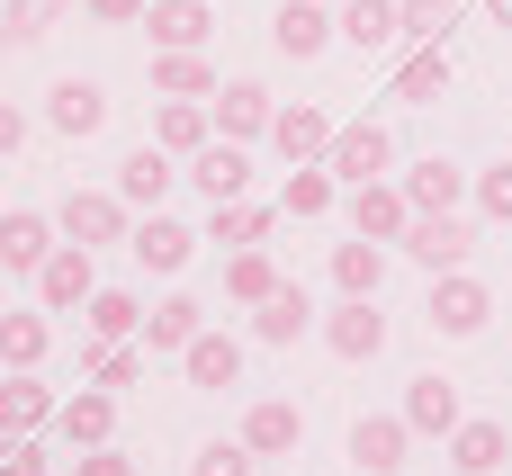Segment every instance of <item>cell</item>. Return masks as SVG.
Returning a JSON list of instances; mask_svg holds the SVG:
<instances>
[{
	"label": "cell",
	"mask_w": 512,
	"mask_h": 476,
	"mask_svg": "<svg viewBox=\"0 0 512 476\" xmlns=\"http://www.w3.org/2000/svg\"><path fill=\"white\" fill-rule=\"evenodd\" d=\"M423 324H432L441 342H477V333L495 324V288H486V279H468V270H441V279H432Z\"/></svg>",
	"instance_id": "1"
},
{
	"label": "cell",
	"mask_w": 512,
	"mask_h": 476,
	"mask_svg": "<svg viewBox=\"0 0 512 476\" xmlns=\"http://www.w3.org/2000/svg\"><path fill=\"white\" fill-rule=\"evenodd\" d=\"M54 225H63V243H90V252H99V243H126V234H135V207H126L117 189H72V198L54 207Z\"/></svg>",
	"instance_id": "2"
},
{
	"label": "cell",
	"mask_w": 512,
	"mask_h": 476,
	"mask_svg": "<svg viewBox=\"0 0 512 476\" xmlns=\"http://www.w3.org/2000/svg\"><path fill=\"white\" fill-rule=\"evenodd\" d=\"M198 243H207V234H198V225H180V216H162V207H153V216H135V234H126L135 270H153V279H180V270L198 261Z\"/></svg>",
	"instance_id": "3"
},
{
	"label": "cell",
	"mask_w": 512,
	"mask_h": 476,
	"mask_svg": "<svg viewBox=\"0 0 512 476\" xmlns=\"http://www.w3.org/2000/svg\"><path fill=\"white\" fill-rule=\"evenodd\" d=\"M387 162H396V135H387L378 117H360V126H333V153H324V171H333L342 189H360V180H387Z\"/></svg>",
	"instance_id": "4"
},
{
	"label": "cell",
	"mask_w": 512,
	"mask_h": 476,
	"mask_svg": "<svg viewBox=\"0 0 512 476\" xmlns=\"http://www.w3.org/2000/svg\"><path fill=\"white\" fill-rule=\"evenodd\" d=\"M90 297H99V261H90V243H54L45 270H36V306H45V315H72V306H90Z\"/></svg>",
	"instance_id": "5"
},
{
	"label": "cell",
	"mask_w": 512,
	"mask_h": 476,
	"mask_svg": "<svg viewBox=\"0 0 512 476\" xmlns=\"http://www.w3.org/2000/svg\"><path fill=\"white\" fill-rule=\"evenodd\" d=\"M396 252H414V261H423V270L441 279V270H468V252H477V225H468L459 207H450V216H414Z\"/></svg>",
	"instance_id": "6"
},
{
	"label": "cell",
	"mask_w": 512,
	"mask_h": 476,
	"mask_svg": "<svg viewBox=\"0 0 512 476\" xmlns=\"http://www.w3.org/2000/svg\"><path fill=\"white\" fill-rule=\"evenodd\" d=\"M405 225H414L405 180H360V189H351V234H369V243H405Z\"/></svg>",
	"instance_id": "7"
},
{
	"label": "cell",
	"mask_w": 512,
	"mask_h": 476,
	"mask_svg": "<svg viewBox=\"0 0 512 476\" xmlns=\"http://www.w3.org/2000/svg\"><path fill=\"white\" fill-rule=\"evenodd\" d=\"M324 351H333V360H378V351H387V315H378V297H342V306L324 315Z\"/></svg>",
	"instance_id": "8"
},
{
	"label": "cell",
	"mask_w": 512,
	"mask_h": 476,
	"mask_svg": "<svg viewBox=\"0 0 512 476\" xmlns=\"http://www.w3.org/2000/svg\"><path fill=\"white\" fill-rule=\"evenodd\" d=\"M54 432H63V450H108V441H117V387L63 396V405H54Z\"/></svg>",
	"instance_id": "9"
},
{
	"label": "cell",
	"mask_w": 512,
	"mask_h": 476,
	"mask_svg": "<svg viewBox=\"0 0 512 476\" xmlns=\"http://www.w3.org/2000/svg\"><path fill=\"white\" fill-rule=\"evenodd\" d=\"M405 450H414V423H405V414H360V423H351V468L360 476H396Z\"/></svg>",
	"instance_id": "10"
},
{
	"label": "cell",
	"mask_w": 512,
	"mask_h": 476,
	"mask_svg": "<svg viewBox=\"0 0 512 476\" xmlns=\"http://www.w3.org/2000/svg\"><path fill=\"white\" fill-rule=\"evenodd\" d=\"M333 36H342V18H333L324 0H288V9L270 18V45H279L288 63H315V54L333 45Z\"/></svg>",
	"instance_id": "11"
},
{
	"label": "cell",
	"mask_w": 512,
	"mask_h": 476,
	"mask_svg": "<svg viewBox=\"0 0 512 476\" xmlns=\"http://www.w3.org/2000/svg\"><path fill=\"white\" fill-rule=\"evenodd\" d=\"M171 180H189V171H180V153H162V144H135V153L117 162V198H126V207H144V216L171 198Z\"/></svg>",
	"instance_id": "12"
},
{
	"label": "cell",
	"mask_w": 512,
	"mask_h": 476,
	"mask_svg": "<svg viewBox=\"0 0 512 476\" xmlns=\"http://www.w3.org/2000/svg\"><path fill=\"white\" fill-rule=\"evenodd\" d=\"M405 423H414V441H450L459 423H468V405H459V378H414L405 387Z\"/></svg>",
	"instance_id": "13"
},
{
	"label": "cell",
	"mask_w": 512,
	"mask_h": 476,
	"mask_svg": "<svg viewBox=\"0 0 512 476\" xmlns=\"http://www.w3.org/2000/svg\"><path fill=\"white\" fill-rule=\"evenodd\" d=\"M207 117H216V135H234V144H252V135H270V117H279V99H270L261 81H225V90L207 99Z\"/></svg>",
	"instance_id": "14"
},
{
	"label": "cell",
	"mask_w": 512,
	"mask_h": 476,
	"mask_svg": "<svg viewBox=\"0 0 512 476\" xmlns=\"http://www.w3.org/2000/svg\"><path fill=\"white\" fill-rule=\"evenodd\" d=\"M189 189H198L207 207H216V198H243V189H252V162H243V144H234V135L198 144V153H189Z\"/></svg>",
	"instance_id": "15"
},
{
	"label": "cell",
	"mask_w": 512,
	"mask_h": 476,
	"mask_svg": "<svg viewBox=\"0 0 512 476\" xmlns=\"http://www.w3.org/2000/svg\"><path fill=\"white\" fill-rule=\"evenodd\" d=\"M180 378H189V387H207V396L243 387V342H234V333H198V342L180 351Z\"/></svg>",
	"instance_id": "16"
},
{
	"label": "cell",
	"mask_w": 512,
	"mask_h": 476,
	"mask_svg": "<svg viewBox=\"0 0 512 476\" xmlns=\"http://www.w3.org/2000/svg\"><path fill=\"white\" fill-rule=\"evenodd\" d=\"M243 441H252L261 459H288V450L306 441V405H297V396H261V405L243 414Z\"/></svg>",
	"instance_id": "17"
},
{
	"label": "cell",
	"mask_w": 512,
	"mask_h": 476,
	"mask_svg": "<svg viewBox=\"0 0 512 476\" xmlns=\"http://www.w3.org/2000/svg\"><path fill=\"white\" fill-rule=\"evenodd\" d=\"M45 126L54 135H99L108 126V90L99 81H54L45 90Z\"/></svg>",
	"instance_id": "18"
},
{
	"label": "cell",
	"mask_w": 512,
	"mask_h": 476,
	"mask_svg": "<svg viewBox=\"0 0 512 476\" xmlns=\"http://www.w3.org/2000/svg\"><path fill=\"white\" fill-rule=\"evenodd\" d=\"M270 144H279V162H324V153H333V117L297 99V108L270 117Z\"/></svg>",
	"instance_id": "19"
},
{
	"label": "cell",
	"mask_w": 512,
	"mask_h": 476,
	"mask_svg": "<svg viewBox=\"0 0 512 476\" xmlns=\"http://www.w3.org/2000/svg\"><path fill=\"white\" fill-rule=\"evenodd\" d=\"M468 189H477V171H459V162H441V153L405 171V198H414V216H450Z\"/></svg>",
	"instance_id": "20"
},
{
	"label": "cell",
	"mask_w": 512,
	"mask_h": 476,
	"mask_svg": "<svg viewBox=\"0 0 512 476\" xmlns=\"http://www.w3.org/2000/svg\"><path fill=\"white\" fill-rule=\"evenodd\" d=\"M54 423V396L36 387V369H9L0 378V441H27V432H45Z\"/></svg>",
	"instance_id": "21"
},
{
	"label": "cell",
	"mask_w": 512,
	"mask_h": 476,
	"mask_svg": "<svg viewBox=\"0 0 512 476\" xmlns=\"http://www.w3.org/2000/svg\"><path fill=\"white\" fill-rule=\"evenodd\" d=\"M270 225H279L270 207H252V198H216L198 234H207V243H225V252H252V243H270Z\"/></svg>",
	"instance_id": "22"
},
{
	"label": "cell",
	"mask_w": 512,
	"mask_h": 476,
	"mask_svg": "<svg viewBox=\"0 0 512 476\" xmlns=\"http://www.w3.org/2000/svg\"><path fill=\"white\" fill-rule=\"evenodd\" d=\"M306 324H315V306H306V288H297V279H288L279 297H261V306H252V342H270V351L306 342Z\"/></svg>",
	"instance_id": "23"
},
{
	"label": "cell",
	"mask_w": 512,
	"mask_h": 476,
	"mask_svg": "<svg viewBox=\"0 0 512 476\" xmlns=\"http://www.w3.org/2000/svg\"><path fill=\"white\" fill-rule=\"evenodd\" d=\"M54 243H63V225H54V216H27V207H18V216H0V261H9V270H27V279L45 270V252H54Z\"/></svg>",
	"instance_id": "24"
},
{
	"label": "cell",
	"mask_w": 512,
	"mask_h": 476,
	"mask_svg": "<svg viewBox=\"0 0 512 476\" xmlns=\"http://www.w3.org/2000/svg\"><path fill=\"white\" fill-rule=\"evenodd\" d=\"M450 468L459 476H504L512 468V432L504 423H459L450 432Z\"/></svg>",
	"instance_id": "25"
},
{
	"label": "cell",
	"mask_w": 512,
	"mask_h": 476,
	"mask_svg": "<svg viewBox=\"0 0 512 476\" xmlns=\"http://www.w3.org/2000/svg\"><path fill=\"white\" fill-rule=\"evenodd\" d=\"M153 90H162V99H216V72H207V54H189V45H153Z\"/></svg>",
	"instance_id": "26"
},
{
	"label": "cell",
	"mask_w": 512,
	"mask_h": 476,
	"mask_svg": "<svg viewBox=\"0 0 512 476\" xmlns=\"http://www.w3.org/2000/svg\"><path fill=\"white\" fill-rule=\"evenodd\" d=\"M333 288H342V297H378V288H387V243H369V234L333 243Z\"/></svg>",
	"instance_id": "27"
},
{
	"label": "cell",
	"mask_w": 512,
	"mask_h": 476,
	"mask_svg": "<svg viewBox=\"0 0 512 476\" xmlns=\"http://www.w3.org/2000/svg\"><path fill=\"white\" fill-rule=\"evenodd\" d=\"M198 333H207V306H198V297H162V306L144 315V351H171V360H180Z\"/></svg>",
	"instance_id": "28"
},
{
	"label": "cell",
	"mask_w": 512,
	"mask_h": 476,
	"mask_svg": "<svg viewBox=\"0 0 512 476\" xmlns=\"http://www.w3.org/2000/svg\"><path fill=\"white\" fill-rule=\"evenodd\" d=\"M333 18H342V45H360V54H387V45L405 36V18H396V0H342Z\"/></svg>",
	"instance_id": "29"
},
{
	"label": "cell",
	"mask_w": 512,
	"mask_h": 476,
	"mask_svg": "<svg viewBox=\"0 0 512 476\" xmlns=\"http://www.w3.org/2000/svg\"><path fill=\"white\" fill-rule=\"evenodd\" d=\"M144 27H153V45H207V27H216V0H153L144 9Z\"/></svg>",
	"instance_id": "30"
},
{
	"label": "cell",
	"mask_w": 512,
	"mask_h": 476,
	"mask_svg": "<svg viewBox=\"0 0 512 476\" xmlns=\"http://www.w3.org/2000/svg\"><path fill=\"white\" fill-rule=\"evenodd\" d=\"M153 144H162V153H198V144H216V117H207L198 99H162V108H153Z\"/></svg>",
	"instance_id": "31"
},
{
	"label": "cell",
	"mask_w": 512,
	"mask_h": 476,
	"mask_svg": "<svg viewBox=\"0 0 512 476\" xmlns=\"http://www.w3.org/2000/svg\"><path fill=\"white\" fill-rule=\"evenodd\" d=\"M333 198H342V180H333L324 162H288V189H279V207H288L297 225H315V216H333Z\"/></svg>",
	"instance_id": "32"
},
{
	"label": "cell",
	"mask_w": 512,
	"mask_h": 476,
	"mask_svg": "<svg viewBox=\"0 0 512 476\" xmlns=\"http://www.w3.org/2000/svg\"><path fill=\"white\" fill-rule=\"evenodd\" d=\"M279 288H288V279H279V261H270L261 243H252V252H225V297H234V306H261V297H279Z\"/></svg>",
	"instance_id": "33"
},
{
	"label": "cell",
	"mask_w": 512,
	"mask_h": 476,
	"mask_svg": "<svg viewBox=\"0 0 512 476\" xmlns=\"http://www.w3.org/2000/svg\"><path fill=\"white\" fill-rule=\"evenodd\" d=\"M81 324H90V342H144V306H135L126 288H99V297L81 306Z\"/></svg>",
	"instance_id": "34"
},
{
	"label": "cell",
	"mask_w": 512,
	"mask_h": 476,
	"mask_svg": "<svg viewBox=\"0 0 512 476\" xmlns=\"http://www.w3.org/2000/svg\"><path fill=\"white\" fill-rule=\"evenodd\" d=\"M45 351H54L45 306H36V315H0V369H45Z\"/></svg>",
	"instance_id": "35"
},
{
	"label": "cell",
	"mask_w": 512,
	"mask_h": 476,
	"mask_svg": "<svg viewBox=\"0 0 512 476\" xmlns=\"http://www.w3.org/2000/svg\"><path fill=\"white\" fill-rule=\"evenodd\" d=\"M441 90H450V45H414V54H405V72H396V99H414V108H423V99H441Z\"/></svg>",
	"instance_id": "36"
},
{
	"label": "cell",
	"mask_w": 512,
	"mask_h": 476,
	"mask_svg": "<svg viewBox=\"0 0 512 476\" xmlns=\"http://www.w3.org/2000/svg\"><path fill=\"white\" fill-rule=\"evenodd\" d=\"M144 342H90V387H135L144 378Z\"/></svg>",
	"instance_id": "37"
},
{
	"label": "cell",
	"mask_w": 512,
	"mask_h": 476,
	"mask_svg": "<svg viewBox=\"0 0 512 476\" xmlns=\"http://www.w3.org/2000/svg\"><path fill=\"white\" fill-rule=\"evenodd\" d=\"M396 18H405V45H441L450 18H459V0H396Z\"/></svg>",
	"instance_id": "38"
},
{
	"label": "cell",
	"mask_w": 512,
	"mask_h": 476,
	"mask_svg": "<svg viewBox=\"0 0 512 476\" xmlns=\"http://www.w3.org/2000/svg\"><path fill=\"white\" fill-rule=\"evenodd\" d=\"M252 468H261V450H252L243 432H234V441H207V450L189 459V476H252Z\"/></svg>",
	"instance_id": "39"
},
{
	"label": "cell",
	"mask_w": 512,
	"mask_h": 476,
	"mask_svg": "<svg viewBox=\"0 0 512 476\" xmlns=\"http://www.w3.org/2000/svg\"><path fill=\"white\" fill-rule=\"evenodd\" d=\"M477 216H495V225H512V162H495V171H477Z\"/></svg>",
	"instance_id": "40"
},
{
	"label": "cell",
	"mask_w": 512,
	"mask_h": 476,
	"mask_svg": "<svg viewBox=\"0 0 512 476\" xmlns=\"http://www.w3.org/2000/svg\"><path fill=\"white\" fill-rule=\"evenodd\" d=\"M63 9H72V0H9V36H18V45H36Z\"/></svg>",
	"instance_id": "41"
},
{
	"label": "cell",
	"mask_w": 512,
	"mask_h": 476,
	"mask_svg": "<svg viewBox=\"0 0 512 476\" xmlns=\"http://www.w3.org/2000/svg\"><path fill=\"white\" fill-rule=\"evenodd\" d=\"M0 476H45V450H36V432H27V441H0Z\"/></svg>",
	"instance_id": "42"
},
{
	"label": "cell",
	"mask_w": 512,
	"mask_h": 476,
	"mask_svg": "<svg viewBox=\"0 0 512 476\" xmlns=\"http://www.w3.org/2000/svg\"><path fill=\"white\" fill-rule=\"evenodd\" d=\"M72 476H135V459H117V441L108 450H72Z\"/></svg>",
	"instance_id": "43"
},
{
	"label": "cell",
	"mask_w": 512,
	"mask_h": 476,
	"mask_svg": "<svg viewBox=\"0 0 512 476\" xmlns=\"http://www.w3.org/2000/svg\"><path fill=\"white\" fill-rule=\"evenodd\" d=\"M81 9H90V18H99V27H135V18H144V9H153V0H81Z\"/></svg>",
	"instance_id": "44"
},
{
	"label": "cell",
	"mask_w": 512,
	"mask_h": 476,
	"mask_svg": "<svg viewBox=\"0 0 512 476\" xmlns=\"http://www.w3.org/2000/svg\"><path fill=\"white\" fill-rule=\"evenodd\" d=\"M18 144H27V117H18V108H9V99H0V162H9V153H18Z\"/></svg>",
	"instance_id": "45"
},
{
	"label": "cell",
	"mask_w": 512,
	"mask_h": 476,
	"mask_svg": "<svg viewBox=\"0 0 512 476\" xmlns=\"http://www.w3.org/2000/svg\"><path fill=\"white\" fill-rule=\"evenodd\" d=\"M486 18H495V27H512V0H486Z\"/></svg>",
	"instance_id": "46"
},
{
	"label": "cell",
	"mask_w": 512,
	"mask_h": 476,
	"mask_svg": "<svg viewBox=\"0 0 512 476\" xmlns=\"http://www.w3.org/2000/svg\"><path fill=\"white\" fill-rule=\"evenodd\" d=\"M0 45H9V27H0Z\"/></svg>",
	"instance_id": "47"
},
{
	"label": "cell",
	"mask_w": 512,
	"mask_h": 476,
	"mask_svg": "<svg viewBox=\"0 0 512 476\" xmlns=\"http://www.w3.org/2000/svg\"><path fill=\"white\" fill-rule=\"evenodd\" d=\"M324 9H342V0H324Z\"/></svg>",
	"instance_id": "48"
}]
</instances>
